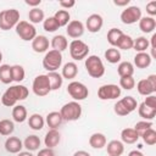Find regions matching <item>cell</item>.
<instances>
[{
    "label": "cell",
    "instance_id": "cell-48",
    "mask_svg": "<svg viewBox=\"0 0 156 156\" xmlns=\"http://www.w3.org/2000/svg\"><path fill=\"white\" fill-rule=\"evenodd\" d=\"M37 156H55V152L52 149H49V147H45V149H41L39 150L38 155Z\"/></svg>",
    "mask_w": 156,
    "mask_h": 156
},
{
    "label": "cell",
    "instance_id": "cell-30",
    "mask_svg": "<svg viewBox=\"0 0 156 156\" xmlns=\"http://www.w3.org/2000/svg\"><path fill=\"white\" fill-rule=\"evenodd\" d=\"M28 124H29V127H30L33 130H40V129H43V127H44V124H45V121H44V118H43L41 115H39V113H33V115L29 117V119H28Z\"/></svg>",
    "mask_w": 156,
    "mask_h": 156
},
{
    "label": "cell",
    "instance_id": "cell-12",
    "mask_svg": "<svg viewBox=\"0 0 156 156\" xmlns=\"http://www.w3.org/2000/svg\"><path fill=\"white\" fill-rule=\"evenodd\" d=\"M141 18V10L138 6H128L121 13V21L124 24H133Z\"/></svg>",
    "mask_w": 156,
    "mask_h": 156
},
{
    "label": "cell",
    "instance_id": "cell-45",
    "mask_svg": "<svg viewBox=\"0 0 156 156\" xmlns=\"http://www.w3.org/2000/svg\"><path fill=\"white\" fill-rule=\"evenodd\" d=\"M119 85H121V88H123L126 90H132L135 87V80H134L133 76L132 77H121Z\"/></svg>",
    "mask_w": 156,
    "mask_h": 156
},
{
    "label": "cell",
    "instance_id": "cell-41",
    "mask_svg": "<svg viewBox=\"0 0 156 156\" xmlns=\"http://www.w3.org/2000/svg\"><path fill=\"white\" fill-rule=\"evenodd\" d=\"M122 34H123V32L121 29H118V28H111L107 32V41H108V44L112 45V46H116V44H117V41H118V39H119V37Z\"/></svg>",
    "mask_w": 156,
    "mask_h": 156
},
{
    "label": "cell",
    "instance_id": "cell-3",
    "mask_svg": "<svg viewBox=\"0 0 156 156\" xmlns=\"http://www.w3.org/2000/svg\"><path fill=\"white\" fill-rule=\"evenodd\" d=\"M20 22V12L16 9H7L0 12V29L10 30Z\"/></svg>",
    "mask_w": 156,
    "mask_h": 156
},
{
    "label": "cell",
    "instance_id": "cell-50",
    "mask_svg": "<svg viewBox=\"0 0 156 156\" xmlns=\"http://www.w3.org/2000/svg\"><path fill=\"white\" fill-rule=\"evenodd\" d=\"M27 5H29V6H33V7H37V6H39L40 5V2H41V0H26L24 1Z\"/></svg>",
    "mask_w": 156,
    "mask_h": 156
},
{
    "label": "cell",
    "instance_id": "cell-27",
    "mask_svg": "<svg viewBox=\"0 0 156 156\" xmlns=\"http://www.w3.org/2000/svg\"><path fill=\"white\" fill-rule=\"evenodd\" d=\"M12 118L17 123H23L27 119V110L23 105H16L12 108Z\"/></svg>",
    "mask_w": 156,
    "mask_h": 156
},
{
    "label": "cell",
    "instance_id": "cell-26",
    "mask_svg": "<svg viewBox=\"0 0 156 156\" xmlns=\"http://www.w3.org/2000/svg\"><path fill=\"white\" fill-rule=\"evenodd\" d=\"M48 79H49V83H50V88L51 90H58L63 83V78L60 73L57 72H48L46 74Z\"/></svg>",
    "mask_w": 156,
    "mask_h": 156
},
{
    "label": "cell",
    "instance_id": "cell-15",
    "mask_svg": "<svg viewBox=\"0 0 156 156\" xmlns=\"http://www.w3.org/2000/svg\"><path fill=\"white\" fill-rule=\"evenodd\" d=\"M49 39L45 35H37L33 40H32V49L35 52H45L49 49Z\"/></svg>",
    "mask_w": 156,
    "mask_h": 156
},
{
    "label": "cell",
    "instance_id": "cell-9",
    "mask_svg": "<svg viewBox=\"0 0 156 156\" xmlns=\"http://www.w3.org/2000/svg\"><path fill=\"white\" fill-rule=\"evenodd\" d=\"M32 89H33V93L37 96H46L51 91L50 83H49V79H48L46 74H39V76H37L34 78V80H33Z\"/></svg>",
    "mask_w": 156,
    "mask_h": 156
},
{
    "label": "cell",
    "instance_id": "cell-24",
    "mask_svg": "<svg viewBox=\"0 0 156 156\" xmlns=\"http://www.w3.org/2000/svg\"><path fill=\"white\" fill-rule=\"evenodd\" d=\"M77 73H78L77 65L74 62H67L62 67L61 76H62V78H66V79H73V78H76Z\"/></svg>",
    "mask_w": 156,
    "mask_h": 156
},
{
    "label": "cell",
    "instance_id": "cell-14",
    "mask_svg": "<svg viewBox=\"0 0 156 156\" xmlns=\"http://www.w3.org/2000/svg\"><path fill=\"white\" fill-rule=\"evenodd\" d=\"M102 24H104V20L102 17L99 15V13H93L90 15L88 18H87V29L90 32V33H98L101 28H102Z\"/></svg>",
    "mask_w": 156,
    "mask_h": 156
},
{
    "label": "cell",
    "instance_id": "cell-7",
    "mask_svg": "<svg viewBox=\"0 0 156 156\" xmlns=\"http://www.w3.org/2000/svg\"><path fill=\"white\" fill-rule=\"evenodd\" d=\"M138 106L136 100L133 96H126L115 104V112L118 116H127L133 112Z\"/></svg>",
    "mask_w": 156,
    "mask_h": 156
},
{
    "label": "cell",
    "instance_id": "cell-19",
    "mask_svg": "<svg viewBox=\"0 0 156 156\" xmlns=\"http://www.w3.org/2000/svg\"><path fill=\"white\" fill-rule=\"evenodd\" d=\"M151 56L147 54V52H138L135 56H134V65L138 67V68H146L151 65Z\"/></svg>",
    "mask_w": 156,
    "mask_h": 156
},
{
    "label": "cell",
    "instance_id": "cell-29",
    "mask_svg": "<svg viewBox=\"0 0 156 156\" xmlns=\"http://www.w3.org/2000/svg\"><path fill=\"white\" fill-rule=\"evenodd\" d=\"M46 123H48V126L51 128V129H56L61 123H62V117H61V115H60V112H57V111H52V112H50V113H48V116H46Z\"/></svg>",
    "mask_w": 156,
    "mask_h": 156
},
{
    "label": "cell",
    "instance_id": "cell-57",
    "mask_svg": "<svg viewBox=\"0 0 156 156\" xmlns=\"http://www.w3.org/2000/svg\"><path fill=\"white\" fill-rule=\"evenodd\" d=\"M108 156H112V155H108Z\"/></svg>",
    "mask_w": 156,
    "mask_h": 156
},
{
    "label": "cell",
    "instance_id": "cell-11",
    "mask_svg": "<svg viewBox=\"0 0 156 156\" xmlns=\"http://www.w3.org/2000/svg\"><path fill=\"white\" fill-rule=\"evenodd\" d=\"M98 96L100 100H115L121 96V88L116 84L101 85L98 90Z\"/></svg>",
    "mask_w": 156,
    "mask_h": 156
},
{
    "label": "cell",
    "instance_id": "cell-40",
    "mask_svg": "<svg viewBox=\"0 0 156 156\" xmlns=\"http://www.w3.org/2000/svg\"><path fill=\"white\" fill-rule=\"evenodd\" d=\"M15 130V124L10 119L0 121V135H10Z\"/></svg>",
    "mask_w": 156,
    "mask_h": 156
},
{
    "label": "cell",
    "instance_id": "cell-5",
    "mask_svg": "<svg viewBox=\"0 0 156 156\" xmlns=\"http://www.w3.org/2000/svg\"><path fill=\"white\" fill-rule=\"evenodd\" d=\"M61 63H62V55L60 51L56 50L48 51L43 58V67L48 72H56V69L61 67Z\"/></svg>",
    "mask_w": 156,
    "mask_h": 156
},
{
    "label": "cell",
    "instance_id": "cell-18",
    "mask_svg": "<svg viewBox=\"0 0 156 156\" xmlns=\"http://www.w3.org/2000/svg\"><path fill=\"white\" fill-rule=\"evenodd\" d=\"M155 27H156V21H155L154 17L147 16V17H141L139 20V28L144 33H151V32H154Z\"/></svg>",
    "mask_w": 156,
    "mask_h": 156
},
{
    "label": "cell",
    "instance_id": "cell-47",
    "mask_svg": "<svg viewBox=\"0 0 156 156\" xmlns=\"http://www.w3.org/2000/svg\"><path fill=\"white\" fill-rule=\"evenodd\" d=\"M146 12L150 15V17L156 15V1H150L146 5Z\"/></svg>",
    "mask_w": 156,
    "mask_h": 156
},
{
    "label": "cell",
    "instance_id": "cell-23",
    "mask_svg": "<svg viewBox=\"0 0 156 156\" xmlns=\"http://www.w3.org/2000/svg\"><path fill=\"white\" fill-rule=\"evenodd\" d=\"M51 46H52V50H56V51H63V50H66L67 49V46H68V41H67V39H66V37L65 35H61V34H58V35H55L52 39H51Z\"/></svg>",
    "mask_w": 156,
    "mask_h": 156
},
{
    "label": "cell",
    "instance_id": "cell-13",
    "mask_svg": "<svg viewBox=\"0 0 156 156\" xmlns=\"http://www.w3.org/2000/svg\"><path fill=\"white\" fill-rule=\"evenodd\" d=\"M66 32H67V35L68 37L74 38V39H78L79 37H82L84 34V24L80 21H78V20L69 21V23L67 24Z\"/></svg>",
    "mask_w": 156,
    "mask_h": 156
},
{
    "label": "cell",
    "instance_id": "cell-51",
    "mask_svg": "<svg viewBox=\"0 0 156 156\" xmlns=\"http://www.w3.org/2000/svg\"><path fill=\"white\" fill-rule=\"evenodd\" d=\"M130 2V0H115L113 4L116 6H127Z\"/></svg>",
    "mask_w": 156,
    "mask_h": 156
},
{
    "label": "cell",
    "instance_id": "cell-38",
    "mask_svg": "<svg viewBox=\"0 0 156 156\" xmlns=\"http://www.w3.org/2000/svg\"><path fill=\"white\" fill-rule=\"evenodd\" d=\"M11 73H12V80L20 83L26 77V72H24V68L20 65H13L11 66Z\"/></svg>",
    "mask_w": 156,
    "mask_h": 156
},
{
    "label": "cell",
    "instance_id": "cell-56",
    "mask_svg": "<svg viewBox=\"0 0 156 156\" xmlns=\"http://www.w3.org/2000/svg\"><path fill=\"white\" fill-rule=\"evenodd\" d=\"M1 61H2V52L0 51V63H1Z\"/></svg>",
    "mask_w": 156,
    "mask_h": 156
},
{
    "label": "cell",
    "instance_id": "cell-28",
    "mask_svg": "<svg viewBox=\"0 0 156 156\" xmlns=\"http://www.w3.org/2000/svg\"><path fill=\"white\" fill-rule=\"evenodd\" d=\"M117 72L119 77H132L134 73V66L129 61H123L118 65Z\"/></svg>",
    "mask_w": 156,
    "mask_h": 156
},
{
    "label": "cell",
    "instance_id": "cell-20",
    "mask_svg": "<svg viewBox=\"0 0 156 156\" xmlns=\"http://www.w3.org/2000/svg\"><path fill=\"white\" fill-rule=\"evenodd\" d=\"M121 139L123 143L126 144H134L138 141L139 135L138 133L134 130V128H124L121 132Z\"/></svg>",
    "mask_w": 156,
    "mask_h": 156
},
{
    "label": "cell",
    "instance_id": "cell-35",
    "mask_svg": "<svg viewBox=\"0 0 156 156\" xmlns=\"http://www.w3.org/2000/svg\"><path fill=\"white\" fill-rule=\"evenodd\" d=\"M44 17H45L44 11L40 10L39 7H33L28 13L29 22H32V23H40L44 21Z\"/></svg>",
    "mask_w": 156,
    "mask_h": 156
},
{
    "label": "cell",
    "instance_id": "cell-21",
    "mask_svg": "<svg viewBox=\"0 0 156 156\" xmlns=\"http://www.w3.org/2000/svg\"><path fill=\"white\" fill-rule=\"evenodd\" d=\"M136 90H138V93H139L140 95H144V96L152 95V94L156 91V89L149 83L147 79H141V80H139L138 84H136Z\"/></svg>",
    "mask_w": 156,
    "mask_h": 156
},
{
    "label": "cell",
    "instance_id": "cell-16",
    "mask_svg": "<svg viewBox=\"0 0 156 156\" xmlns=\"http://www.w3.org/2000/svg\"><path fill=\"white\" fill-rule=\"evenodd\" d=\"M60 140H61V134L58 133V130H56V129H50V130L46 133V135H45L44 144H45L46 147L54 149L55 146L58 145Z\"/></svg>",
    "mask_w": 156,
    "mask_h": 156
},
{
    "label": "cell",
    "instance_id": "cell-54",
    "mask_svg": "<svg viewBox=\"0 0 156 156\" xmlns=\"http://www.w3.org/2000/svg\"><path fill=\"white\" fill-rule=\"evenodd\" d=\"M151 49H156V33H154L151 37Z\"/></svg>",
    "mask_w": 156,
    "mask_h": 156
},
{
    "label": "cell",
    "instance_id": "cell-8",
    "mask_svg": "<svg viewBox=\"0 0 156 156\" xmlns=\"http://www.w3.org/2000/svg\"><path fill=\"white\" fill-rule=\"evenodd\" d=\"M15 28H16L17 35H18L22 40L29 41V40H33V39L37 37V29H35V27H34L30 22L20 21Z\"/></svg>",
    "mask_w": 156,
    "mask_h": 156
},
{
    "label": "cell",
    "instance_id": "cell-22",
    "mask_svg": "<svg viewBox=\"0 0 156 156\" xmlns=\"http://www.w3.org/2000/svg\"><path fill=\"white\" fill-rule=\"evenodd\" d=\"M106 136L102 133H94L89 138V145L93 149H102L106 145Z\"/></svg>",
    "mask_w": 156,
    "mask_h": 156
},
{
    "label": "cell",
    "instance_id": "cell-37",
    "mask_svg": "<svg viewBox=\"0 0 156 156\" xmlns=\"http://www.w3.org/2000/svg\"><path fill=\"white\" fill-rule=\"evenodd\" d=\"M105 58L110 62V63H117L121 61V52L118 49L115 48H110L105 51Z\"/></svg>",
    "mask_w": 156,
    "mask_h": 156
},
{
    "label": "cell",
    "instance_id": "cell-42",
    "mask_svg": "<svg viewBox=\"0 0 156 156\" xmlns=\"http://www.w3.org/2000/svg\"><path fill=\"white\" fill-rule=\"evenodd\" d=\"M43 28H44L46 32L52 33V32L57 30V29L60 28V26H58L57 21H56V20L54 18V16H52V17H48L46 20H44V22H43Z\"/></svg>",
    "mask_w": 156,
    "mask_h": 156
},
{
    "label": "cell",
    "instance_id": "cell-10",
    "mask_svg": "<svg viewBox=\"0 0 156 156\" xmlns=\"http://www.w3.org/2000/svg\"><path fill=\"white\" fill-rule=\"evenodd\" d=\"M67 93H68L69 96L73 98L76 101L84 100V99H87L88 95H89L88 88H87L83 83L77 82V80H73V82H71V83L67 85Z\"/></svg>",
    "mask_w": 156,
    "mask_h": 156
},
{
    "label": "cell",
    "instance_id": "cell-36",
    "mask_svg": "<svg viewBox=\"0 0 156 156\" xmlns=\"http://www.w3.org/2000/svg\"><path fill=\"white\" fill-rule=\"evenodd\" d=\"M0 80L4 84H10L12 82L11 66H9V65H1L0 66Z\"/></svg>",
    "mask_w": 156,
    "mask_h": 156
},
{
    "label": "cell",
    "instance_id": "cell-44",
    "mask_svg": "<svg viewBox=\"0 0 156 156\" xmlns=\"http://www.w3.org/2000/svg\"><path fill=\"white\" fill-rule=\"evenodd\" d=\"M143 140L145 144L147 145H155L156 144V130L154 128H150L149 130H146L143 135H141Z\"/></svg>",
    "mask_w": 156,
    "mask_h": 156
},
{
    "label": "cell",
    "instance_id": "cell-43",
    "mask_svg": "<svg viewBox=\"0 0 156 156\" xmlns=\"http://www.w3.org/2000/svg\"><path fill=\"white\" fill-rule=\"evenodd\" d=\"M150 128H152V122H150V121H140V122H136V124L134 127V130L138 133L139 136H141Z\"/></svg>",
    "mask_w": 156,
    "mask_h": 156
},
{
    "label": "cell",
    "instance_id": "cell-6",
    "mask_svg": "<svg viewBox=\"0 0 156 156\" xmlns=\"http://www.w3.org/2000/svg\"><path fill=\"white\" fill-rule=\"evenodd\" d=\"M69 55L76 61L84 60L89 55V46L84 41L79 39H74L69 43Z\"/></svg>",
    "mask_w": 156,
    "mask_h": 156
},
{
    "label": "cell",
    "instance_id": "cell-4",
    "mask_svg": "<svg viewBox=\"0 0 156 156\" xmlns=\"http://www.w3.org/2000/svg\"><path fill=\"white\" fill-rule=\"evenodd\" d=\"M60 115L63 121H77L82 116V106L77 101H69L61 107Z\"/></svg>",
    "mask_w": 156,
    "mask_h": 156
},
{
    "label": "cell",
    "instance_id": "cell-46",
    "mask_svg": "<svg viewBox=\"0 0 156 156\" xmlns=\"http://www.w3.org/2000/svg\"><path fill=\"white\" fill-rule=\"evenodd\" d=\"M144 104H145L147 107H150V108H152V110H156V96H155V95H149V96H146V99L144 100Z\"/></svg>",
    "mask_w": 156,
    "mask_h": 156
},
{
    "label": "cell",
    "instance_id": "cell-55",
    "mask_svg": "<svg viewBox=\"0 0 156 156\" xmlns=\"http://www.w3.org/2000/svg\"><path fill=\"white\" fill-rule=\"evenodd\" d=\"M17 156H34L33 154H30L29 151H21V152H18V155Z\"/></svg>",
    "mask_w": 156,
    "mask_h": 156
},
{
    "label": "cell",
    "instance_id": "cell-34",
    "mask_svg": "<svg viewBox=\"0 0 156 156\" xmlns=\"http://www.w3.org/2000/svg\"><path fill=\"white\" fill-rule=\"evenodd\" d=\"M54 18L57 21V23H58L60 27H65V26H67L69 23L71 16H69V12L67 10H63L62 9V10H58V11L55 12Z\"/></svg>",
    "mask_w": 156,
    "mask_h": 156
},
{
    "label": "cell",
    "instance_id": "cell-53",
    "mask_svg": "<svg viewBox=\"0 0 156 156\" xmlns=\"http://www.w3.org/2000/svg\"><path fill=\"white\" fill-rule=\"evenodd\" d=\"M128 156H144V154L140 152V151H138V150H133V151H130L128 154Z\"/></svg>",
    "mask_w": 156,
    "mask_h": 156
},
{
    "label": "cell",
    "instance_id": "cell-52",
    "mask_svg": "<svg viewBox=\"0 0 156 156\" xmlns=\"http://www.w3.org/2000/svg\"><path fill=\"white\" fill-rule=\"evenodd\" d=\"M73 156H90V154L87 152V151H84V150H79V151H76L73 154Z\"/></svg>",
    "mask_w": 156,
    "mask_h": 156
},
{
    "label": "cell",
    "instance_id": "cell-39",
    "mask_svg": "<svg viewBox=\"0 0 156 156\" xmlns=\"http://www.w3.org/2000/svg\"><path fill=\"white\" fill-rule=\"evenodd\" d=\"M149 46H150V43H149V40H147L145 37H139V38H136V39L134 40V43H133V48H134V50L138 51V52H145V50H146Z\"/></svg>",
    "mask_w": 156,
    "mask_h": 156
},
{
    "label": "cell",
    "instance_id": "cell-1",
    "mask_svg": "<svg viewBox=\"0 0 156 156\" xmlns=\"http://www.w3.org/2000/svg\"><path fill=\"white\" fill-rule=\"evenodd\" d=\"M29 91L24 85H12L6 89V91L1 96V104L4 106L11 107L20 100H24L28 96Z\"/></svg>",
    "mask_w": 156,
    "mask_h": 156
},
{
    "label": "cell",
    "instance_id": "cell-33",
    "mask_svg": "<svg viewBox=\"0 0 156 156\" xmlns=\"http://www.w3.org/2000/svg\"><path fill=\"white\" fill-rule=\"evenodd\" d=\"M133 43H134V39L130 37V35H127V34H122L116 44V46L118 49H122V50H129V49H133Z\"/></svg>",
    "mask_w": 156,
    "mask_h": 156
},
{
    "label": "cell",
    "instance_id": "cell-49",
    "mask_svg": "<svg viewBox=\"0 0 156 156\" xmlns=\"http://www.w3.org/2000/svg\"><path fill=\"white\" fill-rule=\"evenodd\" d=\"M61 7H63V10H67L69 7H73L76 5V1L74 0H68V1H60L58 2Z\"/></svg>",
    "mask_w": 156,
    "mask_h": 156
},
{
    "label": "cell",
    "instance_id": "cell-17",
    "mask_svg": "<svg viewBox=\"0 0 156 156\" xmlns=\"http://www.w3.org/2000/svg\"><path fill=\"white\" fill-rule=\"evenodd\" d=\"M22 147H23V143L17 136H10L5 141V149L10 154H18V152H21Z\"/></svg>",
    "mask_w": 156,
    "mask_h": 156
},
{
    "label": "cell",
    "instance_id": "cell-31",
    "mask_svg": "<svg viewBox=\"0 0 156 156\" xmlns=\"http://www.w3.org/2000/svg\"><path fill=\"white\" fill-rule=\"evenodd\" d=\"M40 143H41V141H40L39 136H37V135H28V136L24 139V141H23V146H24L28 151H35V150L39 149Z\"/></svg>",
    "mask_w": 156,
    "mask_h": 156
},
{
    "label": "cell",
    "instance_id": "cell-2",
    "mask_svg": "<svg viewBox=\"0 0 156 156\" xmlns=\"http://www.w3.org/2000/svg\"><path fill=\"white\" fill-rule=\"evenodd\" d=\"M85 69L88 74L93 78H100L105 74V66L101 58L96 55H90L85 58Z\"/></svg>",
    "mask_w": 156,
    "mask_h": 156
},
{
    "label": "cell",
    "instance_id": "cell-32",
    "mask_svg": "<svg viewBox=\"0 0 156 156\" xmlns=\"http://www.w3.org/2000/svg\"><path fill=\"white\" fill-rule=\"evenodd\" d=\"M138 112H139V116L141 118H144L145 121H150V119H154L155 116H156V110H152L150 107H147L144 102H141L138 107Z\"/></svg>",
    "mask_w": 156,
    "mask_h": 156
},
{
    "label": "cell",
    "instance_id": "cell-25",
    "mask_svg": "<svg viewBox=\"0 0 156 156\" xmlns=\"http://www.w3.org/2000/svg\"><path fill=\"white\" fill-rule=\"evenodd\" d=\"M107 152L112 156H121L124 152V145L119 140H111L107 144Z\"/></svg>",
    "mask_w": 156,
    "mask_h": 156
}]
</instances>
